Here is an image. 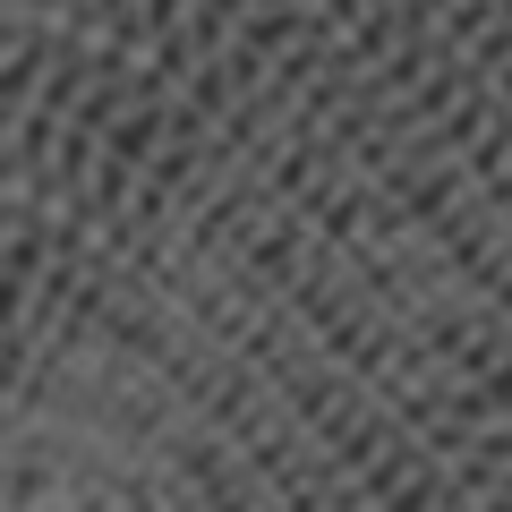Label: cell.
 Masks as SVG:
<instances>
[{
    "label": "cell",
    "mask_w": 512,
    "mask_h": 512,
    "mask_svg": "<svg viewBox=\"0 0 512 512\" xmlns=\"http://www.w3.org/2000/svg\"><path fill=\"white\" fill-rule=\"evenodd\" d=\"M0 427L146 512H512V0H0Z\"/></svg>",
    "instance_id": "obj_1"
}]
</instances>
